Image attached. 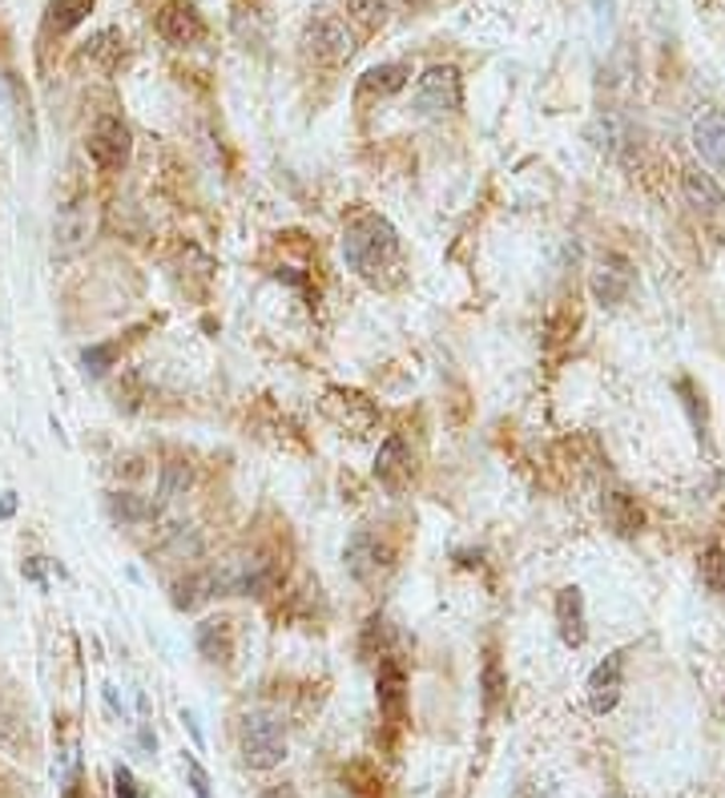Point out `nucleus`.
Masks as SVG:
<instances>
[{
	"mask_svg": "<svg viewBox=\"0 0 725 798\" xmlns=\"http://www.w3.org/2000/svg\"><path fill=\"white\" fill-rule=\"evenodd\" d=\"M24 576H29V581H36V585L45 589V576H41V557H33V561H24Z\"/></svg>",
	"mask_w": 725,
	"mask_h": 798,
	"instance_id": "72a5a7b5",
	"label": "nucleus"
},
{
	"mask_svg": "<svg viewBox=\"0 0 725 798\" xmlns=\"http://www.w3.org/2000/svg\"><path fill=\"white\" fill-rule=\"evenodd\" d=\"M113 359H118V347H113V343H94V347L82 352V371L89 379H101L109 367H113Z\"/></svg>",
	"mask_w": 725,
	"mask_h": 798,
	"instance_id": "bb28decb",
	"label": "nucleus"
},
{
	"mask_svg": "<svg viewBox=\"0 0 725 798\" xmlns=\"http://www.w3.org/2000/svg\"><path fill=\"white\" fill-rule=\"evenodd\" d=\"M343 561H347V573L359 581V585H375L379 576L396 564V552L387 549L383 540L375 537V532L359 529L351 532V540H347V549H343Z\"/></svg>",
	"mask_w": 725,
	"mask_h": 798,
	"instance_id": "423d86ee",
	"label": "nucleus"
},
{
	"mask_svg": "<svg viewBox=\"0 0 725 798\" xmlns=\"http://www.w3.org/2000/svg\"><path fill=\"white\" fill-rule=\"evenodd\" d=\"M556 629H561V641L569 649H581L588 637V622H585V593L576 585L561 589L556 593Z\"/></svg>",
	"mask_w": 725,
	"mask_h": 798,
	"instance_id": "4468645a",
	"label": "nucleus"
},
{
	"mask_svg": "<svg viewBox=\"0 0 725 798\" xmlns=\"http://www.w3.org/2000/svg\"><path fill=\"white\" fill-rule=\"evenodd\" d=\"M681 190H685V202H690L697 214H717L725 206V190L717 186V177L697 170V165L681 174Z\"/></svg>",
	"mask_w": 725,
	"mask_h": 798,
	"instance_id": "dca6fc26",
	"label": "nucleus"
},
{
	"mask_svg": "<svg viewBox=\"0 0 725 798\" xmlns=\"http://www.w3.org/2000/svg\"><path fill=\"white\" fill-rule=\"evenodd\" d=\"M387 641H391L387 622L383 617H371L367 629H362V654H375V649H379V658H387Z\"/></svg>",
	"mask_w": 725,
	"mask_h": 798,
	"instance_id": "c756f323",
	"label": "nucleus"
},
{
	"mask_svg": "<svg viewBox=\"0 0 725 798\" xmlns=\"http://www.w3.org/2000/svg\"><path fill=\"white\" fill-rule=\"evenodd\" d=\"M94 9V0H48V17L45 24L53 33H69L85 21V12Z\"/></svg>",
	"mask_w": 725,
	"mask_h": 798,
	"instance_id": "4be33fe9",
	"label": "nucleus"
},
{
	"mask_svg": "<svg viewBox=\"0 0 725 798\" xmlns=\"http://www.w3.org/2000/svg\"><path fill=\"white\" fill-rule=\"evenodd\" d=\"M286 758V726L270 710H250L242 718V763L250 770H274Z\"/></svg>",
	"mask_w": 725,
	"mask_h": 798,
	"instance_id": "f03ea898",
	"label": "nucleus"
},
{
	"mask_svg": "<svg viewBox=\"0 0 725 798\" xmlns=\"http://www.w3.org/2000/svg\"><path fill=\"white\" fill-rule=\"evenodd\" d=\"M113 787H118V798H138V783L129 775V766H118V770H113Z\"/></svg>",
	"mask_w": 725,
	"mask_h": 798,
	"instance_id": "473e14b6",
	"label": "nucleus"
},
{
	"mask_svg": "<svg viewBox=\"0 0 725 798\" xmlns=\"http://www.w3.org/2000/svg\"><path fill=\"white\" fill-rule=\"evenodd\" d=\"M588 287H593V299H597L600 306H620L632 291L629 259H620V255H600V262H597V270H593Z\"/></svg>",
	"mask_w": 725,
	"mask_h": 798,
	"instance_id": "1a4fd4ad",
	"label": "nucleus"
},
{
	"mask_svg": "<svg viewBox=\"0 0 725 798\" xmlns=\"http://www.w3.org/2000/svg\"><path fill=\"white\" fill-rule=\"evenodd\" d=\"M375 481L383 484L387 493H403L411 484V447L403 444V435H387L379 456H375Z\"/></svg>",
	"mask_w": 725,
	"mask_h": 798,
	"instance_id": "9b49d317",
	"label": "nucleus"
},
{
	"mask_svg": "<svg viewBox=\"0 0 725 798\" xmlns=\"http://www.w3.org/2000/svg\"><path fill=\"white\" fill-rule=\"evenodd\" d=\"M198 601H210V585H206V573H190L186 581L174 585V605L177 610H194Z\"/></svg>",
	"mask_w": 725,
	"mask_h": 798,
	"instance_id": "cd10ccee",
	"label": "nucleus"
},
{
	"mask_svg": "<svg viewBox=\"0 0 725 798\" xmlns=\"http://www.w3.org/2000/svg\"><path fill=\"white\" fill-rule=\"evenodd\" d=\"M303 53L315 57L318 65H343L355 53V36L347 29V21L331 17V12H315L303 24Z\"/></svg>",
	"mask_w": 725,
	"mask_h": 798,
	"instance_id": "39448f33",
	"label": "nucleus"
},
{
	"mask_svg": "<svg viewBox=\"0 0 725 798\" xmlns=\"http://www.w3.org/2000/svg\"><path fill=\"white\" fill-rule=\"evenodd\" d=\"M158 33H162L170 45L190 48L206 36V24H202V17H198L194 4H186V0H170V4L158 12Z\"/></svg>",
	"mask_w": 725,
	"mask_h": 798,
	"instance_id": "9d476101",
	"label": "nucleus"
},
{
	"mask_svg": "<svg viewBox=\"0 0 725 798\" xmlns=\"http://www.w3.org/2000/svg\"><path fill=\"white\" fill-rule=\"evenodd\" d=\"M343 9L351 12L355 21H362L367 29H379L387 21V0H343Z\"/></svg>",
	"mask_w": 725,
	"mask_h": 798,
	"instance_id": "c85d7f7f",
	"label": "nucleus"
},
{
	"mask_svg": "<svg viewBox=\"0 0 725 798\" xmlns=\"http://www.w3.org/2000/svg\"><path fill=\"white\" fill-rule=\"evenodd\" d=\"M480 686H484V705L491 710V705L500 702V693H504V669H500V661H496V658L484 661V681H480Z\"/></svg>",
	"mask_w": 725,
	"mask_h": 798,
	"instance_id": "7c9ffc66",
	"label": "nucleus"
},
{
	"mask_svg": "<svg viewBox=\"0 0 725 798\" xmlns=\"http://www.w3.org/2000/svg\"><path fill=\"white\" fill-rule=\"evenodd\" d=\"M403 4H408V9H428L432 0H403Z\"/></svg>",
	"mask_w": 725,
	"mask_h": 798,
	"instance_id": "e433bc0d",
	"label": "nucleus"
},
{
	"mask_svg": "<svg viewBox=\"0 0 725 798\" xmlns=\"http://www.w3.org/2000/svg\"><path fill=\"white\" fill-rule=\"evenodd\" d=\"M109 513H113V520H121V525H145V520H153L162 513V505L138 493H113L109 496Z\"/></svg>",
	"mask_w": 725,
	"mask_h": 798,
	"instance_id": "6ab92c4d",
	"label": "nucleus"
},
{
	"mask_svg": "<svg viewBox=\"0 0 725 798\" xmlns=\"http://www.w3.org/2000/svg\"><path fill=\"white\" fill-rule=\"evenodd\" d=\"M258 798H294V790L291 787H270L267 795H258Z\"/></svg>",
	"mask_w": 725,
	"mask_h": 798,
	"instance_id": "c9c22d12",
	"label": "nucleus"
},
{
	"mask_svg": "<svg viewBox=\"0 0 725 798\" xmlns=\"http://www.w3.org/2000/svg\"><path fill=\"white\" fill-rule=\"evenodd\" d=\"M408 77H411V65H403V61L375 65V69L362 73V89H367V94H379V97H391L408 85Z\"/></svg>",
	"mask_w": 725,
	"mask_h": 798,
	"instance_id": "412c9836",
	"label": "nucleus"
},
{
	"mask_svg": "<svg viewBox=\"0 0 725 798\" xmlns=\"http://www.w3.org/2000/svg\"><path fill=\"white\" fill-rule=\"evenodd\" d=\"M343 259L355 274L379 282V274L399 267V235L383 214H359L343 230Z\"/></svg>",
	"mask_w": 725,
	"mask_h": 798,
	"instance_id": "f257e3e1",
	"label": "nucleus"
},
{
	"mask_svg": "<svg viewBox=\"0 0 725 798\" xmlns=\"http://www.w3.org/2000/svg\"><path fill=\"white\" fill-rule=\"evenodd\" d=\"M605 525L617 537H637L641 532V525H645V513L637 508V500L632 496H625V493H605Z\"/></svg>",
	"mask_w": 725,
	"mask_h": 798,
	"instance_id": "f3484780",
	"label": "nucleus"
},
{
	"mask_svg": "<svg viewBox=\"0 0 725 798\" xmlns=\"http://www.w3.org/2000/svg\"><path fill=\"white\" fill-rule=\"evenodd\" d=\"M588 138H593V145L605 153H617L620 141H625V126H620L617 114H600L593 126H588Z\"/></svg>",
	"mask_w": 725,
	"mask_h": 798,
	"instance_id": "393cba45",
	"label": "nucleus"
},
{
	"mask_svg": "<svg viewBox=\"0 0 725 798\" xmlns=\"http://www.w3.org/2000/svg\"><path fill=\"white\" fill-rule=\"evenodd\" d=\"M129 150H133V138H129V126L113 114H101L94 121V133H89V158H94L97 170H121L129 162Z\"/></svg>",
	"mask_w": 725,
	"mask_h": 798,
	"instance_id": "0eeeda50",
	"label": "nucleus"
},
{
	"mask_svg": "<svg viewBox=\"0 0 725 798\" xmlns=\"http://www.w3.org/2000/svg\"><path fill=\"white\" fill-rule=\"evenodd\" d=\"M186 778H190V790L198 798H214V790H210V775L202 770V763L198 758H186Z\"/></svg>",
	"mask_w": 725,
	"mask_h": 798,
	"instance_id": "2f4dec72",
	"label": "nucleus"
},
{
	"mask_svg": "<svg viewBox=\"0 0 725 798\" xmlns=\"http://www.w3.org/2000/svg\"><path fill=\"white\" fill-rule=\"evenodd\" d=\"M620 686H625V654H608L593 673H588V705L597 714H608L620 702Z\"/></svg>",
	"mask_w": 725,
	"mask_h": 798,
	"instance_id": "f8f14e48",
	"label": "nucleus"
},
{
	"mask_svg": "<svg viewBox=\"0 0 725 798\" xmlns=\"http://www.w3.org/2000/svg\"><path fill=\"white\" fill-rule=\"evenodd\" d=\"M190 484H194V472H190V464H182V460H170V464H162L158 505H170V500H177V496H186Z\"/></svg>",
	"mask_w": 725,
	"mask_h": 798,
	"instance_id": "b1692460",
	"label": "nucleus"
},
{
	"mask_svg": "<svg viewBox=\"0 0 725 798\" xmlns=\"http://www.w3.org/2000/svg\"><path fill=\"white\" fill-rule=\"evenodd\" d=\"M702 581L714 597L725 601V552L717 549V544H710V549L702 552Z\"/></svg>",
	"mask_w": 725,
	"mask_h": 798,
	"instance_id": "a878e982",
	"label": "nucleus"
},
{
	"mask_svg": "<svg viewBox=\"0 0 725 798\" xmlns=\"http://www.w3.org/2000/svg\"><path fill=\"white\" fill-rule=\"evenodd\" d=\"M0 97H4V106L9 114L17 118V130H21L24 145H33V114H29V94H24L17 77L12 73H0Z\"/></svg>",
	"mask_w": 725,
	"mask_h": 798,
	"instance_id": "aec40b11",
	"label": "nucleus"
},
{
	"mask_svg": "<svg viewBox=\"0 0 725 798\" xmlns=\"http://www.w3.org/2000/svg\"><path fill=\"white\" fill-rule=\"evenodd\" d=\"M693 150L714 174H725V114L717 106H702L693 114Z\"/></svg>",
	"mask_w": 725,
	"mask_h": 798,
	"instance_id": "6e6552de",
	"label": "nucleus"
},
{
	"mask_svg": "<svg viewBox=\"0 0 725 798\" xmlns=\"http://www.w3.org/2000/svg\"><path fill=\"white\" fill-rule=\"evenodd\" d=\"M415 114L423 118H444V114H456L464 106V82H459L456 65H432L423 69V77L415 82Z\"/></svg>",
	"mask_w": 725,
	"mask_h": 798,
	"instance_id": "20e7f679",
	"label": "nucleus"
},
{
	"mask_svg": "<svg viewBox=\"0 0 725 798\" xmlns=\"http://www.w3.org/2000/svg\"><path fill=\"white\" fill-rule=\"evenodd\" d=\"M97 230V206L94 198H73L69 206L57 211V223H53V259L69 262L77 255L89 250Z\"/></svg>",
	"mask_w": 725,
	"mask_h": 798,
	"instance_id": "7ed1b4c3",
	"label": "nucleus"
},
{
	"mask_svg": "<svg viewBox=\"0 0 725 798\" xmlns=\"http://www.w3.org/2000/svg\"><path fill=\"white\" fill-rule=\"evenodd\" d=\"M379 714L399 726L408 718V673L396 658L379 661Z\"/></svg>",
	"mask_w": 725,
	"mask_h": 798,
	"instance_id": "ddd939ff",
	"label": "nucleus"
},
{
	"mask_svg": "<svg viewBox=\"0 0 725 798\" xmlns=\"http://www.w3.org/2000/svg\"><path fill=\"white\" fill-rule=\"evenodd\" d=\"M198 654L206 661H230V654H235V629H230V622L226 617H210V622L198 625Z\"/></svg>",
	"mask_w": 725,
	"mask_h": 798,
	"instance_id": "a211bd4d",
	"label": "nucleus"
},
{
	"mask_svg": "<svg viewBox=\"0 0 725 798\" xmlns=\"http://www.w3.org/2000/svg\"><path fill=\"white\" fill-rule=\"evenodd\" d=\"M12 513H17V493H4V496H0V517L9 520Z\"/></svg>",
	"mask_w": 725,
	"mask_h": 798,
	"instance_id": "f704fd0d",
	"label": "nucleus"
},
{
	"mask_svg": "<svg viewBox=\"0 0 725 798\" xmlns=\"http://www.w3.org/2000/svg\"><path fill=\"white\" fill-rule=\"evenodd\" d=\"M323 408H327V416L335 423H343L351 435H362L367 428L375 423V408L367 403V399L359 396V391H327V399H323Z\"/></svg>",
	"mask_w": 725,
	"mask_h": 798,
	"instance_id": "2eb2a0df",
	"label": "nucleus"
},
{
	"mask_svg": "<svg viewBox=\"0 0 725 798\" xmlns=\"http://www.w3.org/2000/svg\"><path fill=\"white\" fill-rule=\"evenodd\" d=\"M162 552H165V557H174V561H194V557H202L198 529H190V525H174V529L165 532Z\"/></svg>",
	"mask_w": 725,
	"mask_h": 798,
	"instance_id": "5701e85b",
	"label": "nucleus"
}]
</instances>
